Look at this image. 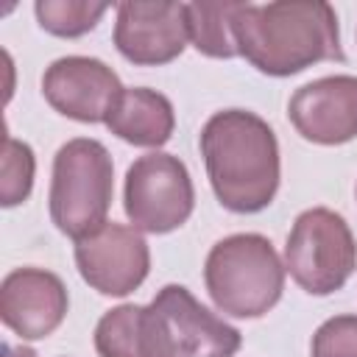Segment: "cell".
Returning a JSON list of instances; mask_svg holds the SVG:
<instances>
[{
    "label": "cell",
    "instance_id": "cell-2",
    "mask_svg": "<svg viewBox=\"0 0 357 357\" xmlns=\"http://www.w3.org/2000/svg\"><path fill=\"white\" fill-rule=\"evenodd\" d=\"M237 53L265 75H296L318 61H343L337 14L321 0L240 3L234 14Z\"/></svg>",
    "mask_w": 357,
    "mask_h": 357
},
{
    "label": "cell",
    "instance_id": "cell-11",
    "mask_svg": "<svg viewBox=\"0 0 357 357\" xmlns=\"http://www.w3.org/2000/svg\"><path fill=\"white\" fill-rule=\"evenodd\" d=\"M293 128L315 145H343L357 137V78L324 75L298 86L287 103Z\"/></svg>",
    "mask_w": 357,
    "mask_h": 357
},
{
    "label": "cell",
    "instance_id": "cell-14",
    "mask_svg": "<svg viewBox=\"0 0 357 357\" xmlns=\"http://www.w3.org/2000/svg\"><path fill=\"white\" fill-rule=\"evenodd\" d=\"M240 3H187V31L198 53L209 59H231L237 53L234 14Z\"/></svg>",
    "mask_w": 357,
    "mask_h": 357
},
{
    "label": "cell",
    "instance_id": "cell-9",
    "mask_svg": "<svg viewBox=\"0 0 357 357\" xmlns=\"http://www.w3.org/2000/svg\"><path fill=\"white\" fill-rule=\"evenodd\" d=\"M123 92L117 73L89 56L56 59L42 75L45 100L59 114L78 123H106Z\"/></svg>",
    "mask_w": 357,
    "mask_h": 357
},
{
    "label": "cell",
    "instance_id": "cell-13",
    "mask_svg": "<svg viewBox=\"0 0 357 357\" xmlns=\"http://www.w3.org/2000/svg\"><path fill=\"white\" fill-rule=\"evenodd\" d=\"M109 131L139 148H159L173 137L176 114L170 100L148 86L126 89L106 120Z\"/></svg>",
    "mask_w": 357,
    "mask_h": 357
},
{
    "label": "cell",
    "instance_id": "cell-3",
    "mask_svg": "<svg viewBox=\"0 0 357 357\" xmlns=\"http://www.w3.org/2000/svg\"><path fill=\"white\" fill-rule=\"evenodd\" d=\"M201 153L218 201L240 215L265 209L279 190V142L254 112L223 109L201 128Z\"/></svg>",
    "mask_w": 357,
    "mask_h": 357
},
{
    "label": "cell",
    "instance_id": "cell-16",
    "mask_svg": "<svg viewBox=\"0 0 357 357\" xmlns=\"http://www.w3.org/2000/svg\"><path fill=\"white\" fill-rule=\"evenodd\" d=\"M33 187V151L31 145L3 137V181H0V195L3 206H17L31 195Z\"/></svg>",
    "mask_w": 357,
    "mask_h": 357
},
{
    "label": "cell",
    "instance_id": "cell-8",
    "mask_svg": "<svg viewBox=\"0 0 357 357\" xmlns=\"http://www.w3.org/2000/svg\"><path fill=\"white\" fill-rule=\"evenodd\" d=\"M75 265L92 290L103 296H128L145 282L151 251L134 226L112 220L75 243Z\"/></svg>",
    "mask_w": 357,
    "mask_h": 357
},
{
    "label": "cell",
    "instance_id": "cell-10",
    "mask_svg": "<svg viewBox=\"0 0 357 357\" xmlns=\"http://www.w3.org/2000/svg\"><path fill=\"white\" fill-rule=\"evenodd\" d=\"M190 42L187 3H120L114 45L131 64H167Z\"/></svg>",
    "mask_w": 357,
    "mask_h": 357
},
{
    "label": "cell",
    "instance_id": "cell-4",
    "mask_svg": "<svg viewBox=\"0 0 357 357\" xmlns=\"http://www.w3.org/2000/svg\"><path fill=\"white\" fill-rule=\"evenodd\" d=\"M204 282L220 312L231 318H259L282 298L284 265L268 237L251 231L229 234L212 245Z\"/></svg>",
    "mask_w": 357,
    "mask_h": 357
},
{
    "label": "cell",
    "instance_id": "cell-1",
    "mask_svg": "<svg viewBox=\"0 0 357 357\" xmlns=\"http://www.w3.org/2000/svg\"><path fill=\"white\" fill-rule=\"evenodd\" d=\"M240 343V329L181 284H165L145 307L120 304L95 326L100 357H234Z\"/></svg>",
    "mask_w": 357,
    "mask_h": 357
},
{
    "label": "cell",
    "instance_id": "cell-15",
    "mask_svg": "<svg viewBox=\"0 0 357 357\" xmlns=\"http://www.w3.org/2000/svg\"><path fill=\"white\" fill-rule=\"evenodd\" d=\"M39 25L53 36H84L89 33L100 17L109 11L106 3H86V0H36L33 6Z\"/></svg>",
    "mask_w": 357,
    "mask_h": 357
},
{
    "label": "cell",
    "instance_id": "cell-12",
    "mask_svg": "<svg viewBox=\"0 0 357 357\" xmlns=\"http://www.w3.org/2000/svg\"><path fill=\"white\" fill-rule=\"evenodd\" d=\"M64 282L42 268H17L0 284V318L22 340L53 335L67 315Z\"/></svg>",
    "mask_w": 357,
    "mask_h": 357
},
{
    "label": "cell",
    "instance_id": "cell-5",
    "mask_svg": "<svg viewBox=\"0 0 357 357\" xmlns=\"http://www.w3.org/2000/svg\"><path fill=\"white\" fill-rule=\"evenodd\" d=\"M114 192V165L98 139H70L56 151L50 181V218L75 243L106 226Z\"/></svg>",
    "mask_w": 357,
    "mask_h": 357
},
{
    "label": "cell",
    "instance_id": "cell-6",
    "mask_svg": "<svg viewBox=\"0 0 357 357\" xmlns=\"http://www.w3.org/2000/svg\"><path fill=\"white\" fill-rule=\"evenodd\" d=\"M357 268V243L343 215L312 206L304 209L284 245V271L310 296L340 290Z\"/></svg>",
    "mask_w": 357,
    "mask_h": 357
},
{
    "label": "cell",
    "instance_id": "cell-17",
    "mask_svg": "<svg viewBox=\"0 0 357 357\" xmlns=\"http://www.w3.org/2000/svg\"><path fill=\"white\" fill-rule=\"evenodd\" d=\"M312 357H357V315H335L324 321L310 343Z\"/></svg>",
    "mask_w": 357,
    "mask_h": 357
},
{
    "label": "cell",
    "instance_id": "cell-18",
    "mask_svg": "<svg viewBox=\"0 0 357 357\" xmlns=\"http://www.w3.org/2000/svg\"><path fill=\"white\" fill-rule=\"evenodd\" d=\"M3 357H36L33 349H25V346H3Z\"/></svg>",
    "mask_w": 357,
    "mask_h": 357
},
{
    "label": "cell",
    "instance_id": "cell-7",
    "mask_svg": "<svg viewBox=\"0 0 357 357\" xmlns=\"http://www.w3.org/2000/svg\"><path fill=\"white\" fill-rule=\"evenodd\" d=\"M123 206L134 229L167 234L187 223L195 206V190L187 165L170 153H145L126 173Z\"/></svg>",
    "mask_w": 357,
    "mask_h": 357
}]
</instances>
